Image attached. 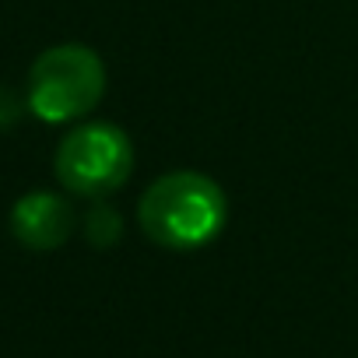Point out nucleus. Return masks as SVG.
<instances>
[{"mask_svg": "<svg viewBox=\"0 0 358 358\" xmlns=\"http://www.w3.org/2000/svg\"><path fill=\"white\" fill-rule=\"evenodd\" d=\"M57 179L81 197H106L134 172V144L116 123H85L57 148Z\"/></svg>", "mask_w": 358, "mask_h": 358, "instance_id": "nucleus-3", "label": "nucleus"}, {"mask_svg": "<svg viewBox=\"0 0 358 358\" xmlns=\"http://www.w3.org/2000/svg\"><path fill=\"white\" fill-rule=\"evenodd\" d=\"M11 232L36 253L60 250L74 232V208L50 190H32L11 208Z\"/></svg>", "mask_w": 358, "mask_h": 358, "instance_id": "nucleus-4", "label": "nucleus"}, {"mask_svg": "<svg viewBox=\"0 0 358 358\" xmlns=\"http://www.w3.org/2000/svg\"><path fill=\"white\" fill-rule=\"evenodd\" d=\"M106 95V64L92 46L64 43L46 53L29 71V109L46 123H71L92 113Z\"/></svg>", "mask_w": 358, "mask_h": 358, "instance_id": "nucleus-2", "label": "nucleus"}, {"mask_svg": "<svg viewBox=\"0 0 358 358\" xmlns=\"http://www.w3.org/2000/svg\"><path fill=\"white\" fill-rule=\"evenodd\" d=\"M15 120H18V102H15L11 92L0 88V127H8V123H15Z\"/></svg>", "mask_w": 358, "mask_h": 358, "instance_id": "nucleus-6", "label": "nucleus"}, {"mask_svg": "<svg viewBox=\"0 0 358 358\" xmlns=\"http://www.w3.org/2000/svg\"><path fill=\"white\" fill-rule=\"evenodd\" d=\"M120 232H123V222H120V215H116L113 208L99 204V208L88 211V218H85V236H88L92 246L109 250V246H116Z\"/></svg>", "mask_w": 358, "mask_h": 358, "instance_id": "nucleus-5", "label": "nucleus"}, {"mask_svg": "<svg viewBox=\"0 0 358 358\" xmlns=\"http://www.w3.org/2000/svg\"><path fill=\"white\" fill-rule=\"evenodd\" d=\"M229 201L222 187L204 172H165L141 194L137 222L155 246L165 250H201L225 229Z\"/></svg>", "mask_w": 358, "mask_h": 358, "instance_id": "nucleus-1", "label": "nucleus"}]
</instances>
